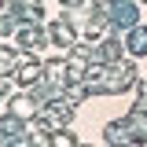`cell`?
<instances>
[{"label":"cell","instance_id":"3","mask_svg":"<svg viewBox=\"0 0 147 147\" xmlns=\"http://www.w3.org/2000/svg\"><path fill=\"white\" fill-rule=\"evenodd\" d=\"M48 40H52L55 48H74V40H77L74 22H70V18H55L52 26H48Z\"/></svg>","mask_w":147,"mask_h":147},{"label":"cell","instance_id":"4","mask_svg":"<svg viewBox=\"0 0 147 147\" xmlns=\"http://www.w3.org/2000/svg\"><path fill=\"white\" fill-rule=\"evenodd\" d=\"M15 40L22 52H37V48H44V33H40V26L37 22H22L15 30Z\"/></svg>","mask_w":147,"mask_h":147},{"label":"cell","instance_id":"8","mask_svg":"<svg viewBox=\"0 0 147 147\" xmlns=\"http://www.w3.org/2000/svg\"><path fill=\"white\" fill-rule=\"evenodd\" d=\"M4 96H7V77L0 74V99H4Z\"/></svg>","mask_w":147,"mask_h":147},{"label":"cell","instance_id":"6","mask_svg":"<svg viewBox=\"0 0 147 147\" xmlns=\"http://www.w3.org/2000/svg\"><path fill=\"white\" fill-rule=\"evenodd\" d=\"M18 63H22V55H15V52H11V48H0V74L15 70Z\"/></svg>","mask_w":147,"mask_h":147},{"label":"cell","instance_id":"5","mask_svg":"<svg viewBox=\"0 0 147 147\" xmlns=\"http://www.w3.org/2000/svg\"><path fill=\"white\" fill-rule=\"evenodd\" d=\"M11 107H7V114H15V118H22V121H30V118H37L40 114V107H37V96H15V99H7Z\"/></svg>","mask_w":147,"mask_h":147},{"label":"cell","instance_id":"2","mask_svg":"<svg viewBox=\"0 0 147 147\" xmlns=\"http://www.w3.org/2000/svg\"><path fill=\"white\" fill-rule=\"evenodd\" d=\"M40 81H44V63L22 55V63L15 66V85H18V88H37Z\"/></svg>","mask_w":147,"mask_h":147},{"label":"cell","instance_id":"7","mask_svg":"<svg viewBox=\"0 0 147 147\" xmlns=\"http://www.w3.org/2000/svg\"><path fill=\"white\" fill-rule=\"evenodd\" d=\"M52 147H77V136L59 129V132H52Z\"/></svg>","mask_w":147,"mask_h":147},{"label":"cell","instance_id":"1","mask_svg":"<svg viewBox=\"0 0 147 147\" xmlns=\"http://www.w3.org/2000/svg\"><path fill=\"white\" fill-rule=\"evenodd\" d=\"M103 140H107V147H136V144H144V140H140V129H136L132 118L110 121V125L103 129Z\"/></svg>","mask_w":147,"mask_h":147}]
</instances>
